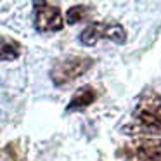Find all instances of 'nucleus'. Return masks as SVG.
<instances>
[{
    "label": "nucleus",
    "mask_w": 161,
    "mask_h": 161,
    "mask_svg": "<svg viewBox=\"0 0 161 161\" xmlns=\"http://www.w3.org/2000/svg\"><path fill=\"white\" fill-rule=\"evenodd\" d=\"M133 118L140 128L161 132V95L154 90H144L137 99Z\"/></svg>",
    "instance_id": "1"
},
{
    "label": "nucleus",
    "mask_w": 161,
    "mask_h": 161,
    "mask_svg": "<svg viewBox=\"0 0 161 161\" xmlns=\"http://www.w3.org/2000/svg\"><path fill=\"white\" fill-rule=\"evenodd\" d=\"M94 66V59L87 56H64L54 63L50 69V80L56 87H64V85L75 81L78 76L85 75Z\"/></svg>",
    "instance_id": "2"
},
{
    "label": "nucleus",
    "mask_w": 161,
    "mask_h": 161,
    "mask_svg": "<svg viewBox=\"0 0 161 161\" xmlns=\"http://www.w3.org/2000/svg\"><path fill=\"white\" fill-rule=\"evenodd\" d=\"M99 40L125 43L126 31L121 25H114V23H92L80 33V42L85 47H94Z\"/></svg>",
    "instance_id": "3"
},
{
    "label": "nucleus",
    "mask_w": 161,
    "mask_h": 161,
    "mask_svg": "<svg viewBox=\"0 0 161 161\" xmlns=\"http://www.w3.org/2000/svg\"><path fill=\"white\" fill-rule=\"evenodd\" d=\"M126 161H159L161 139H137L119 149Z\"/></svg>",
    "instance_id": "4"
},
{
    "label": "nucleus",
    "mask_w": 161,
    "mask_h": 161,
    "mask_svg": "<svg viewBox=\"0 0 161 161\" xmlns=\"http://www.w3.org/2000/svg\"><path fill=\"white\" fill-rule=\"evenodd\" d=\"M35 14H33V25L38 33H54L61 31L64 26V19L61 9L49 2H35Z\"/></svg>",
    "instance_id": "5"
},
{
    "label": "nucleus",
    "mask_w": 161,
    "mask_h": 161,
    "mask_svg": "<svg viewBox=\"0 0 161 161\" xmlns=\"http://www.w3.org/2000/svg\"><path fill=\"white\" fill-rule=\"evenodd\" d=\"M95 99H97V92H95V88L92 87V85H83V87H80L73 94L71 101L68 102L66 111L68 113L81 111V109H85V108H88V106L94 104Z\"/></svg>",
    "instance_id": "6"
},
{
    "label": "nucleus",
    "mask_w": 161,
    "mask_h": 161,
    "mask_svg": "<svg viewBox=\"0 0 161 161\" xmlns=\"http://www.w3.org/2000/svg\"><path fill=\"white\" fill-rule=\"evenodd\" d=\"M19 57V47L11 40L0 38V61H14Z\"/></svg>",
    "instance_id": "7"
},
{
    "label": "nucleus",
    "mask_w": 161,
    "mask_h": 161,
    "mask_svg": "<svg viewBox=\"0 0 161 161\" xmlns=\"http://www.w3.org/2000/svg\"><path fill=\"white\" fill-rule=\"evenodd\" d=\"M88 14H90V7H87V5H73L66 12V21L68 25H76V23H81L83 19H87Z\"/></svg>",
    "instance_id": "8"
}]
</instances>
